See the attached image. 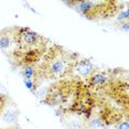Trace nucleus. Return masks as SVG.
Listing matches in <instances>:
<instances>
[{
  "mask_svg": "<svg viewBox=\"0 0 129 129\" xmlns=\"http://www.w3.org/2000/svg\"><path fill=\"white\" fill-rule=\"evenodd\" d=\"M69 70V60L63 56H57L50 62L48 71L53 77H62Z\"/></svg>",
  "mask_w": 129,
  "mask_h": 129,
  "instance_id": "f257e3e1",
  "label": "nucleus"
},
{
  "mask_svg": "<svg viewBox=\"0 0 129 129\" xmlns=\"http://www.w3.org/2000/svg\"><path fill=\"white\" fill-rule=\"evenodd\" d=\"M19 40L24 46H29V48H33L37 46L38 44H40V41L42 40L39 34L37 32L32 31L29 28H21L19 29V33H18Z\"/></svg>",
  "mask_w": 129,
  "mask_h": 129,
  "instance_id": "f03ea898",
  "label": "nucleus"
},
{
  "mask_svg": "<svg viewBox=\"0 0 129 129\" xmlns=\"http://www.w3.org/2000/svg\"><path fill=\"white\" fill-rule=\"evenodd\" d=\"M74 72L77 76L82 78H89L92 74L95 72V66L92 61L88 58H82L78 62H76L74 66Z\"/></svg>",
  "mask_w": 129,
  "mask_h": 129,
  "instance_id": "7ed1b4c3",
  "label": "nucleus"
},
{
  "mask_svg": "<svg viewBox=\"0 0 129 129\" xmlns=\"http://www.w3.org/2000/svg\"><path fill=\"white\" fill-rule=\"evenodd\" d=\"M69 5H73L74 8L78 11L80 13L84 14L85 17L89 18L93 14V12L96 10L98 5V1H89V0H86V1H73V2H67Z\"/></svg>",
  "mask_w": 129,
  "mask_h": 129,
  "instance_id": "20e7f679",
  "label": "nucleus"
},
{
  "mask_svg": "<svg viewBox=\"0 0 129 129\" xmlns=\"http://www.w3.org/2000/svg\"><path fill=\"white\" fill-rule=\"evenodd\" d=\"M88 80H89V84L92 85V86L99 87V86L106 85L108 82H109L110 77L108 76L107 73H105V72H94Z\"/></svg>",
  "mask_w": 129,
  "mask_h": 129,
  "instance_id": "39448f33",
  "label": "nucleus"
},
{
  "mask_svg": "<svg viewBox=\"0 0 129 129\" xmlns=\"http://www.w3.org/2000/svg\"><path fill=\"white\" fill-rule=\"evenodd\" d=\"M13 33H10L9 30H4L0 32V49L2 51H8L13 44Z\"/></svg>",
  "mask_w": 129,
  "mask_h": 129,
  "instance_id": "423d86ee",
  "label": "nucleus"
},
{
  "mask_svg": "<svg viewBox=\"0 0 129 129\" xmlns=\"http://www.w3.org/2000/svg\"><path fill=\"white\" fill-rule=\"evenodd\" d=\"M22 73H23V77L24 78L34 81V77L37 75V70H36V67L32 65H25V66H23Z\"/></svg>",
  "mask_w": 129,
  "mask_h": 129,
  "instance_id": "0eeeda50",
  "label": "nucleus"
},
{
  "mask_svg": "<svg viewBox=\"0 0 129 129\" xmlns=\"http://www.w3.org/2000/svg\"><path fill=\"white\" fill-rule=\"evenodd\" d=\"M128 19H129V10H128V8L126 7L125 9L120 10L119 13L117 14L116 21H118V22H120V23H122V22H128Z\"/></svg>",
  "mask_w": 129,
  "mask_h": 129,
  "instance_id": "6e6552de",
  "label": "nucleus"
},
{
  "mask_svg": "<svg viewBox=\"0 0 129 129\" xmlns=\"http://www.w3.org/2000/svg\"><path fill=\"white\" fill-rule=\"evenodd\" d=\"M104 121H103L102 118H99V117H96V118H94L90 120L89 122V126L92 127L93 129H101L104 127Z\"/></svg>",
  "mask_w": 129,
  "mask_h": 129,
  "instance_id": "1a4fd4ad",
  "label": "nucleus"
},
{
  "mask_svg": "<svg viewBox=\"0 0 129 129\" xmlns=\"http://www.w3.org/2000/svg\"><path fill=\"white\" fill-rule=\"evenodd\" d=\"M23 84H24V86L27 87L29 90H31V92H34L36 90V83H34L33 80H28V78H23Z\"/></svg>",
  "mask_w": 129,
  "mask_h": 129,
  "instance_id": "9d476101",
  "label": "nucleus"
},
{
  "mask_svg": "<svg viewBox=\"0 0 129 129\" xmlns=\"http://www.w3.org/2000/svg\"><path fill=\"white\" fill-rule=\"evenodd\" d=\"M116 129H129V122L128 120H124V121H120L118 125H117Z\"/></svg>",
  "mask_w": 129,
  "mask_h": 129,
  "instance_id": "9b49d317",
  "label": "nucleus"
},
{
  "mask_svg": "<svg viewBox=\"0 0 129 129\" xmlns=\"http://www.w3.org/2000/svg\"><path fill=\"white\" fill-rule=\"evenodd\" d=\"M120 29H121L124 32H126V33H128V31H129V23L128 22H122Z\"/></svg>",
  "mask_w": 129,
  "mask_h": 129,
  "instance_id": "f8f14e48",
  "label": "nucleus"
}]
</instances>
